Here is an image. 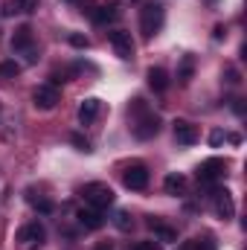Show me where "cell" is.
Masks as SVG:
<instances>
[{
	"instance_id": "11",
	"label": "cell",
	"mask_w": 247,
	"mask_h": 250,
	"mask_svg": "<svg viewBox=\"0 0 247 250\" xmlns=\"http://www.w3.org/2000/svg\"><path fill=\"white\" fill-rule=\"evenodd\" d=\"M99 111H102V99H96V96H87V99L79 105V123H82V125L96 123Z\"/></svg>"
},
{
	"instance_id": "3",
	"label": "cell",
	"mask_w": 247,
	"mask_h": 250,
	"mask_svg": "<svg viewBox=\"0 0 247 250\" xmlns=\"http://www.w3.org/2000/svg\"><path fill=\"white\" fill-rule=\"evenodd\" d=\"M82 195H84V204L87 207H93V209H105V207H111L114 204V189L108 187V184H99V181H93V184H84L82 189Z\"/></svg>"
},
{
	"instance_id": "21",
	"label": "cell",
	"mask_w": 247,
	"mask_h": 250,
	"mask_svg": "<svg viewBox=\"0 0 247 250\" xmlns=\"http://www.w3.org/2000/svg\"><path fill=\"white\" fill-rule=\"evenodd\" d=\"M29 204H32L38 212H53V201H47V198H35V195H29Z\"/></svg>"
},
{
	"instance_id": "25",
	"label": "cell",
	"mask_w": 247,
	"mask_h": 250,
	"mask_svg": "<svg viewBox=\"0 0 247 250\" xmlns=\"http://www.w3.org/2000/svg\"><path fill=\"white\" fill-rule=\"evenodd\" d=\"M224 140H227V134H224V131H212V134H209V146H221Z\"/></svg>"
},
{
	"instance_id": "13",
	"label": "cell",
	"mask_w": 247,
	"mask_h": 250,
	"mask_svg": "<svg viewBox=\"0 0 247 250\" xmlns=\"http://www.w3.org/2000/svg\"><path fill=\"white\" fill-rule=\"evenodd\" d=\"M172 131H175V140H178L181 146H192V143L198 140V128L192 123H186V120H178Z\"/></svg>"
},
{
	"instance_id": "23",
	"label": "cell",
	"mask_w": 247,
	"mask_h": 250,
	"mask_svg": "<svg viewBox=\"0 0 247 250\" xmlns=\"http://www.w3.org/2000/svg\"><path fill=\"white\" fill-rule=\"evenodd\" d=\"M128 250H160L157 239L154 242H137V245H128Z\"/></svg>"
},
{
	"instance_id": "22",
	"label": "cell",
	"mask_w": 247,
	"mask_h": 250,
	"mask_svg": "<svg viewBox=\"0 0 247 250\" xmlns=\"http://www.w3.org/2000/svg\"><path fill=\"white\" fill-rule=\"evenodd\" d=\"M114 224H117V227H120V230H125V233H128V230H131V227H134V221H131V215H128V212H117V221H114Z\"/></svg>"
},
{
	"instance_id": "5",
	"label": "cell",
	"mask_w": 247,
	"mask_h": 250,
	"mask_svg": "<svg viewBox=\"0 0 247 250\" xmlns=\"http://www.w3.org/2000/svg\"><path fill=\"white\" fill-rule=\"evenodd\" d=\"M18 242H21L23 248H41V245L47 242V230H44V224H41V221H29V224H23V227L18 230Z\"/></svg>"
},
{
	"instance_id": "7",
	"label": "cell",
	"mask_w": 247,
	"mask_h": 250,
	"mask_svg": "<svg viewBox=\"0 0 247 250\" xmlns=\"http://www.w3.org/2000/svg\"><path fill=\"white\" fill-rule=\"evenodd\" d=\"M123 184H125V189H131V192H143V189L148 187V169H145L143 163L128 166L125 175H123Z\"/></svg>"
},
{
	"instance_id": "20",
	"label": "cell",
	"mask_w": 247,
	"mask_h": 250,
	"mask_svg": "<svg viewBox=\"0 0 247 250\" xmlns=\"http://www.w3.org/2000/svg\"><path fill=\"white\" fill-rule=\"evenodd\" d=\"M18 73H21V64L18 62H3L0 64V76H3V79H15Z\"/></svg>"
},
{
	"instance_id": "28",
	"label": "cell",
	"mask_w": 247,
	"mask_h": 250,
	"mask_svg": "<svg viewBox=\"0 0 247 250\" xmlns=\"http://www.w3.org/2000/svg\"><path fill=\"white\" fill-rule=\"evenodd\" d=\"M67 3H79V0H67Z\"/></svg>"
},
{
	"instance_id": "26",
	"label": "cell",
	"mask_w": 247,
	"mask_h": 250,
	"mask_svg": "<svg viewBox=\"0 0 247 250\" xmlns=\"http://www.w3.org/2000/svg\"><path fill=\"white\" fill-rule=\"evenodd\" d=\"M73 143L79 146V151H90V143H87V140H84L82 134H73Z\"/></svg>"
},
{
	"instance_id": "6",
	"label": "cell",
	"mask_w": 247,
	"mask_h": 250,
	"mask_svg": "<svg viewBox=\"0 0 247 250\" xmlns=\"http://www.w3.org/2000/svg\"><path fill=\"white\" fill-rule=\"evenodd\" d=\"M59 87L56 84H38L35 90H32V105L35 108H41V111H53L56 105H59Z\"/></svg>"
},
{
	"instance_id": "24",
	"label": "cell",
	"mask_w": 247,
	"mask_h": 250,
	"mask_svg": "<svg viewBox=\"0 0 247 250\" xmlns=\"http://www.w3.org/2000/svg\"><path fill=\"white\" fill-rule=\"evenodd\" d=\"M70 44L79 47V50H87V47H90V41H87L84 35H70Z\"/></svg>"
},
{
	"instance_id": "1",
	"label": "cell",
	"mask_w": 247,
	"mask_h": 250,
	"mask_svg": "<svg viewBox=\"0 0 247 250\" xmlns=\"http://www.w3.org/2000/svg\"><path fill=\"white\" fill-rule=\"evenodd\" d=\"M131 111H134L131 128H134V137H137V140H151V137H157V131H160V117H157L154 111H148L143 99H134L131 108H128V114H131Z\"/></svg>"
},
{
	"instance_id": "4",
	"label": "cell",
	"mask_w": 247,
	"mask_h": 250,
	"mask_svg": "<svg viewBox=\"0 0 247 250\" xmlns=\"http://www.w3.org/2000/svg\"><path fill=\"white\" fill-rule=\"evenodd\" d=\"M224 175H227V160H221V157H209V160H204V163L198 166V181L206 184V187H212V184L221 181Z\"/></svg>"
},
{
	"instance_id": "14",
	"label": "cell",
	"mask_w": 247,
	"mask_h": 250,
	"mask_svg": "<svg viewBox=\"0 0 247 250\" xmlns=\"http://www.w3.org/2000/svg\"><path fill=\"white\" fill-rule=\"evenodd\" d=\"M148 87L154 90V93H163L166 87H169V73L163 70V67H148Z\"/></svg>"
},
{
	"instance_id": "9",
	"label": "cell",
	"mask_w": 247,
	"mask_h": 250,
	"mask_svg": "<svg viewBox=\"0 0 247 250\" xmlns=\"http://www.w3.org/2000/svg\"><path fill=\"white\" fill-rule=\"evenodd\" d=\"M212 207H215V215L224 218V221L236 215V204H233V195L227 189H215L212 192Z\"/></svg>"
},
{
	"instance_id": "17",
	"label": "cell",
	"mask_w": 247,
	"mask_h": 250,
	"mask_svg": "<svg viewBox=\"0 0 247 250\" xmlns=\"http://www.w3.org/2000/svg\"><path fill=\"white\" fill-rule=\"evenodd\" d=\"M163 189H166L169 195H181V192L186 189V178L181 175V172H169L166 181H163Z\"/></svg>"
},
{
	"instance_id": "8",
	"label": "cell",
	"mask_w": 247,
	"mask_h": 250,
	"mask_svg": "<svg viewBox=\"0 0 247 250\" xmlns=\"http://www.w3.org/2000/svg\"><path fill=\"white\" fill-rule=\"evenodd\" d=\"M108 41H111V47H114V53L120 56V59H131L134 56V41H131V32H125V29H114V32H108Z\"/></svg>"
},
{
	"instance_id": "19",
	"label": "cell",
	"mask_w": 247,
	"mask_h": 250,
	"mask_svg": "<svg viewBox=\"0 0 247 250\" xmlns=\"http://www.w3.org/2000/svg\"><path fill=\"white\" fill-rule=\"evenodd\" d=\"M12 6H15V12H23V15L38 12V0H12Z\"/></svg>"
},
{
	"instance_id": "18",
	"label": "cell",
	"mask_w": 247,
	"mask_h": 250,
	"mask_svg": "<svg viewBox=\"0 0 247 250\" xmlns=\"http://www.w3.org/2000/svg\"><path fill=\"white\" fill-rule=\"evenodd\" d=\"M192 73H195V56H184L181 64H178V82L181 84H189Z\"/></svg>"
},
{
	"instance_id": "16",
	"label": "cell",
	"mask_w": 247,
	"mask_h": 250,
	"mask_svg": "<svg viewBox=\"0 0 247 250\" xmlns=\"http://www.w3.org/2000/svg\"><path fill=\"white\" fill-rule=\"evenodd\" d=\"M120 12H117V3L111 0V3H102V6H96V9H90V18H93V23H108V21H114Z\"/></svg>"
},
{
	"instance_id": "12",
	"label": "cell",
	"mask_w": 247,
	"mask_h": 250,
	"mask_svg": "<svg viewBox=\"0 0 247 250\" xmlns=\"http://www.w3.org/2000/svg\"><path fill=\"white\" fill-rule=\"evenodd\" d=\"M76 218H79V224L84 227V230H99L102 224H105V218H102V209H93V207H82L79 212H76Z\"/></svg>"
},
{
	"instance_id": "2",
	"label": "cell",
	"mask_w": 247,
	"mask_h": 250,
	"mask_svg": "<svg viewBox=\"0 0 247 250\" xmlns=\"http://www.w3.org/2000/svg\"><path fill=\"white\" fill-rule=\"evenodd\" d=\"M163 21H166V12H163L160 3L143 6V9H140V32H143V38L151 41V38L163 29Z\"/></svg>"
},
{
	"instance_id": "27",
	"label": "cell",
	"mask_w": 247,
	"mask_h": 250,
	"mask_svg": "<svg viewBox=\"0 0 247 250\" xmlns=\"http://www.w3.org/2000/svg\"><path fill=\"white\" fill-rule=\"evenodd\" d=\"M93 250H114V248H111L108 242H102V245H96V248H93Z\"/></svg>"
},
{
	"instance_id": "15",
	"label": "cell",
	"mask_w": 247,
	"mask_h": 250,
	"mask_svg": "<svg viewBox=\"0 0 247 250\" xmlns=\"http://www.w3.org/2000/svg\"><path fill=\"white\" fill-rule=\"evenodd\" d=\"M148 230L154 233V239H157V242H178V230H175V227H169V224H163V221H157V218H151V221H148Z\"/></svg>"
},
{
	"instance_id": "10",
	"label": "cell",
	"mask_w": 247,
	"mask_h": 250,
	"mask_svg": "<svg viewBox=\"0 0 247 250\" xmlns=\"http://www.w3.org/2000/svg\"><path fill=\"white\" fill-rule=\"evenodd\" d=\"M12 50H15V53H29V59L35 62V56H32V29H29V26H18V29H15V35H12Z\"/></svg>"
}]
</instances>
